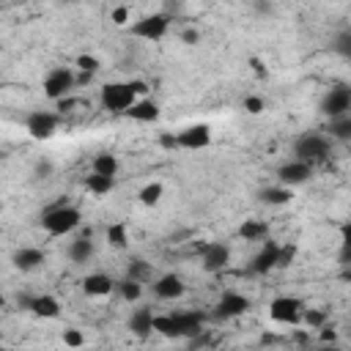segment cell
<instances>
[{
  "label": "cell",
  "mask_w": 351,
  "mask_h": 351,
  "mask_svg": "<svg viewBox=\"0 0 351 351\" xmlns=\"http://www.w3.org/2000/svg\"><path fill=\"white\" fill-rule=\"evenodd\" d=\"M80 222H82V211L66 200H58L55 206H49L41 214V228L49 236H69L80 228Z\"/></svg>",
  "instance_id": "6da1fadb"
},
{
  "label": "cell",
  "mask_w": 351,
  "mask_h": 351,
  "mask_svg": "<svg viewBox=\"0 0 351 351\" xmlns=\"http://www.w3.org/2000/svg\"><path fill=\"white\" fill-rule=\"evenodd\" d=\"M140 96L132 90L129 82H104L101 85V93H99V101H101V110L112 112V115H123Z\"/></svg>",
  "instance_id": "7a4b0ae2"
},
{
  "label": "cell",
  "mask_w": 351,
  "mask_h": 351,
  "mask_svg": "<svg viewBox=\"0 0 351 351\" xmlns=\"http://www.w3.org/2000/svg\"><path fill=\"white\" fill-rule=\"evenodd\" d=\"M332 137H326V134H318V132H304V134H299L296 140H293V156L296 159H304V162H321V159H326L329 156V151H332V143H329Z\"/></svg>",
  "instance_id": "3957f363"
},
{
  "label": "cell",
  "mask_w": 351,
  "mask_h": 351,
  "mask_svg": "<svg viewBox=\"0 0 351 351\" xmlns=\"http://www.w3.org/2000/svg\"><path fill=\"white\" fill-rule=\"evenodd\" d=\"M77 85V74L66 66H55L52 71H47L44 82H41V90H44V99L49 101H60L71 93V88Z\"/></svg>",
  "instance_id": "277c9868"
},
{
  "label": "cell",
  "mask_w": 351,
  "mask_h": 351,
  "mask_svg": "<svg viewBox=\"0 0 351 351\" xmlns=\"http://www.w3.org/2000/svg\"><path fill=\"white\" fill-rule=\"evenodd\" d=\"M167 30H170V16L167 14H145V16H140L137 22H132V27H129V33L134 36V38H143V41H162L165 36H167Z\"/></svg>",
  "instance_id": "5b68a950"
},
{
  "label": "cell",
  "mask_w": 351,
  "mask_h": 351,
  "mask_svg": "<svg viewBox=\"0 0 351 351\" xmlns=\"http://www.w3.org/2000/svg\"><path fill=\"white\" fill-rule=\"evenodd\" d=\"M302 313H304V302L299 296H274L269 302V318L274 324L296 326L302 324Z\"/></svg>",
  "instance_id": "8992f818"
},
{
  "label": "cell",
  "mask_w": 351,
  "mask_h": 351,
  "mask_svg": "<svg viewBox=\"0 0 351 351\" xmlns=\"http://www.w3.org/2000/svg\"><path fill=\"white\" fill-rule=\"evenodd\" d=\"M58 123L60 118L49 110H36L25 118V132L33 137V140H49L55 132H58Z\"/></svg>",
  "instance_id": "52a82bcc"
},
{
  "label": "cell",
  "mask_w": 351,
  "mask_h": 351,
  "mask_svg": "<svg viewBox=\"0 0 351 351\" xmlns=\"http://www.w3.org/2000/svg\"><path fill=\"white\" fill-rule=\"evenodd\" d=\"M321 112L326 118H337V115H348L351 112V88L348 85H335L326 90V96L321 99Z\"/></svg>",
  "instance_id": "ba28073f"
},
{
  "label": "cell",
  "mask_w": 351,
  "mask_h": 351,
  "mask_svg": "<svg viewBox=\"0 0 351 351\" xmlns=\"http://www.w3.org/2000/svg\"><path fill=\"white\" fill-rule=\"evenodd\" d=\"M230 263V247L222 241H211V244H200V266L208 274L222 271Z\"/></svg>",
  "instance_id": "9c48e42d"
},
{
  "label": "cell",
  "mask_w": 351,
  "mask_h": 351,
  "mask_svg": "<svg viewBox=\"0 0 351 351\" xmlns=\"http://www.w3.org/2000/svg\"><path fill=\"white\" fill-rule=\"evenodd\" d=\"M310 178H313V165L304 162V159H296L293 156L291 162H285V165L277 167V181L285 184V186H299V184H304Z\"/></svg>",
  "instance_id": "30bf717a"
},
{
  "label": "cell",
  "mask_w": 351,
  "mask_h": 351,
  "mask_svg": "<svg viewBox=\"0 0 351 351\" xmlns=\"http://www.w3.org/2000/svg\"><path fill=\"white\" fill-rule=\"evenodd\" d=\"M211 145V126L208 123H192L178 132V148L184 151H200Z\"/></svg>",
  "instance_id": "8fae6325"
},
{
  "label": "cell",
  "mask_w": 351,
  "mask_h": 351,
  "mask_svg": "<svg viewBox=\"0 0 351 351\" xmlns=\"http://www.w3.org/2000/svg\"><path fill=\"white\" fill-rule=\"evenodd\" d=\"M277 261H280V244L271 241V239H266L263 247L252 255V261H250V271H252V274H269V271L277 269Z\"/></svg>",
  "instance_id": "7c38bea8"
},
{
  "label": "cell",
  "mask_w": 351,
  "mask_h": 351,
  "mask_svg": "<svg viewBox=\"0 0 351 351\" xmlns=\"http://www.w3.org/2000/svg\"><path fill=\"white\" fill-rule=\"evenodd\" d=\"M154 293L162 299V302H176L186 293V282L176 274V271H167V274H159L154 280Z\"/></svg>",
  "instance_id": "4fadbf2b"
},
{
  "label": "cell",
  "mask_w": 351,
  "mask_h": 351,
  "mask_svg": "<svg viewBox=\"0 0 351 351\" xmlns=\"http://www.w3.org/2000/svg\"><path fill=\"white\" fill-rule=\"evenodd\" d=\"M250 310V299L239 291H222L219 302H217V318H239Z\"/></svg>",
  "instance_id": "5bb4252c"
},
{
  "label": "cell",
  "mask_w": 351,
  "mask_h": 351,
  "mask_svg": "<svg viewBox=\"0 0 351 351\" xmlns=\"http://www.w3.org/2000/svg\"><path fill=\"white\" fill-rule=\"evenodd\" d=\"M115 280L110 277V274H104V271H90V274H85L82 277V293L85 296H110L112 291H115Z\"/></svg>",
  "instance_id": "9a60e30c"
},
{
  "label": "cell",
  "mask_w": 351,
  "mask_h": 351,
  "mask_svg": "<svg viewBox=\"0 0 351 351\" xmlns=\"http://www.w3.org/2000/svg\"><path fill=\"white\" fill-rule=\"evenodd\" d=\"M11 263H14L16 271H36V269H41L47 263V252L38 250V247H22V250L14 252Z\"/></svg>",
  "instance_id": "2e32d148"
},
{
  "label": "cell",
  "mask_w": 351,
  "mask_h": 351,
  "mask_svg": "<svg viewBox=\"0 0 351 351\" xmlns=\"http://www.w3.org/2000/svg\"><path fill=\"white\" fill-rule=\"evenodd\" d=\"M126 118H132V121H137V123H154V121H159V115H162V110H159V104L154 101V99H145V96H140L126 112H123Z\"/></svg>",
  "instance_id": "e0dca14e"
},
{
  "label": "cell",
  "mask_w": 351,
  "mask_h": 351,
  "mask_svg": "<svg viewBox=\"0 0 351 351\" xmlns=\"http://www.w3.org/2000/svg\"><path fill=\"white\" fill-rule=\"evenodd\" d=\"M25 307H27L36 318H58V315H60V302H58L55 296H49V293L25 299Z\"/></svg>",
  "instance_id": "ac0fdd59"
},
{
  "label": "cell",
  "mask_w": 351,
  "mask_h": 351,
  "mask_svg": "<svg viewBox=\"0 0 351 351\" xmlns=\"http://www.w3.org/2000/svg\"><path fill=\"white\" fill-rule=\"evenodd\" d=\"M154 310L151 307H137L132 315H129V329H132V335L134 337H140V340H145L151 332H154Z\"/></svg>",
  "instance_id": "d6986e66"
},
{
  "label": "cell",
  "mask_w": 351,
  "mask_h": 351,
  "mask_svg": "<svg viewBox=\"0 0 351 351\" xmlns=\"http://www.w3.org/2000/svg\"><path fill=\"white\" fill-rule=\"evenodd\" d=\"M176 315V324H178V332L181 337H195L203 332V324H206V315L197 313V310H184V313H173Z\"/></svg>",
  "instance_id": "ffe728a7"
},
{
  "label": "cell",
  "mask_w": 351,
  "mask_h": 351,
  "mask_svg": "<svg viewBox=\"0 0 351 351\" xmlns=\"http://www.w3.org/2000/svg\"><path fill=\"white\" fill-rule=\"evenodd\" d=\"M261 203H266V206H288L291 200H293V186H285V184H274V186H266V189H261Z\"/></svg>",
  "instance_id": "44dd1931"
},
{
  "label": "cell",
  "mask_w": 351,
  "mask_h": 351,
  "mask_svg": "<svg viewBox=\"0 0 351 351\" xmlns=\"http://www.w3.org/2000/svg\"><path fill=\"white\" fill-rule=\"evenodd\" d=\"M90 258H93V241H90V230H88L69 244V261L71 263H88Z\"/></svg>",
  "instance_id": "7402d4cb"
},
{
  "label": "cell",
  "mask_w": 351,
  "mask_h": 351,
  "mask_svg": "<svg viewBox=\"0 0 351 351\" xmlns=\"http://www.w3.org/2000/svg\"><path fill=\"white\" fill-rule=\"evenodd\" d=\"M112 186H115V176H101V173H93V170H90V176H85V189L96 197L110 195Z\"/></svg>",
  "instance_id": "603a6c76"
},
{
  "label": "cell",
  "mask_w": 351,
  "mask_h": 351,
  "mask_svg": "<svg viewBox=\"0 0 351 351\" xmlns=\"http://www.w3.org/2000/svg\"><path fill=\"white\" fill-rule=\"evenodd\" d=\"M239 236L244 241H266L269 239V225L263 219H244L239 228Z\"/></svg>",
  "instance_id": "cb8c5ba5"
},
{
  "label": "cell",
  "mask_w": 351,
  "mask_h": 351,
  "mask_svg": "<svg viewBox=\"0 0 351 351\" xmlns=\"http://www.w3.org/2000/svg\"><path fill=\"white\" fill-rule=\"evenodd\" d=\"M118 167H121V162L110 151H99L93 156V162H90V170L93 173H101V176H118Z\"/></svg>",
  "instance_id": "d4e9b609"
},
{
  "label": "cell",
  "mask_w": 351,
  "mask_h": 351,
  "mask_svg": "<svg viewBox=\"0 0 351 351\" xmlns=\"http://www.w3.org/2000/svg\"><path fill=\"white\" fill-rule=\"evenodd\" d=\"M326 132H329V137L337 140V143H351V112H348V115L329 118Z\"/></svg>",
  "instance_id": "484cf974"
},
{
  "label": "cell",
  "mask_w": 351,
  "mask_h": 351,
  "mask_svg": "<svg viewBox=\"0 0 351 351\" xmlns=\"http://www.w3.org/2000/svg\"><path fill=\"white\" fill-rule=\"evenodd\" d=\"M104 239H107V244H110L112 250H126V247H129V228H126V222H112V225H107Z\"/></svg>",
  "instance_id": "4316f807"
},
{
  "label": "cell",
  "mask_w": 351,
  "mask_h": 351,
  "mask_svg": "<svg viewBox=\"0 0 351 351\" xmlns=\"http://www.w3.org/2000/svg\"><path fill=\"white\" fill-rule=\"evenodd\" d=\"M154 332H156V335H162V337H170V340H178V337H181L178 324H176V315H173V313L154 315Z\"/></svg>",
  "instance_id": "83f0119b"
},
{
  "label": "cell",
  "mask_w": 351,
  "mask_h": 351,
  "mask_svg": "<svg viewBox=\"0 0 351 351\" xmlns=\"http://www.w3.org/2000/svg\"><path fill=\"white\" fill-rule=\"evenodd\" d=\"M115 291L121 293L123 302H140V296H143V282L134 280V277H123V280L115 285Z\"/></svg>",
  "instance_id": "f1b7e54d"
},
{
  "label": "cell",
  "mask_w": 351,
  "mask_h": 351,
  "mask_svg": "<svg viewBox=\"0 0 351 351\" xmlns=\"http://www.w3.org/2000/svg\"><path fill=\"white\" fill-rule=\"evenodd\" d=\"M162 195H165V186H162L159 181H148V184L137 192V200H140L143 206H156V203L162 200Z\"/></svg>",
  "instance_id": "f546056e"
},
{
  "label": "cell",
  "mask_w": 351,
  "mask_h": 351,
  "mask_svg": "<svg viewBox=\"0 0 351 351\" xmlns=\"http://www.w3.org/2000/svg\"><path fill=\"white\" fill-rule=\"evenodd\" d=\"M337 261L343 266H351V222L340 225V255H337Z\"/></svg>",
  "instance_id": "4dcf8cb0"
},
{
  "label": "cell",
  "mask_w": 351,
  "mask_h": 351,
  "mask_svg": "<svg viewBox=\"0 0 351 351\" xmlns=\"http://www.w3.org/2000/svg\"><path fill=\"white\" fill-rule=\"evenodd\" d=\"M326 313L321 310V307H304V313H302V324L307 326V329H321V326H326Z\"/></svg>",
  "instance_id": "1f68e13d"
},
{
  "label": "cell",
  "mask_w": 351,
  "mask_h": 351,
  "mask_svg": "<svg viewBox=\"0 0 351 351\" xmlns=\"http://www.w3.org/2000/svg\"><path fill=\"white\" fill-rule=\"evenodd\" d=\"M74 69H77V71H85V74H96V71L101 69V60H99L96 55H88V52H82V55H77V60H74Z\"/></svg>",
  "instance_id": "d6a6232c"
},
{
  "label": "cell",
  "mask_w": 351,
  "mask_h": 351,
  "mask_svg": "<svg viewBox=\"0 0 351 351\" xmlns=\"http://www.w3.org/2000/svg\"><path fill=\"white\" fill-rule=\"evenodd\" d=\"M332 49H335L340 58L351 60V30H346V33H337V36H335V44H332Z\"/></svg>",
  "instance_id": "836d02e7"
},
{
  "label": "cell",
  "mask_w": 351,
  "mask_h": 351,
  "mask_svg": "<svg viewBox=\"0 0 351 351\" xmlns=\"http://www.w3.org/2000/svg\"><path fill=\"white\" fill-rule=\"evenodd\" d=\"M148 274H151V266H148L143 258H134V261L129 263V271H126V277H134V280H140V282H143Z\"/></svg>",
  "instance_id": "e575fe53"
},
{
  "label": "cell",
  "mask_w": 351,
  "mask_h": 351,
  "mask_svg": "<svg viewBox=\"0 0 351 351\" xmlns=\"http://www.w3.org/2000/svg\"><path fill=\"white\" fill-rule=\"evenodd\" d=\"M241 107H244V112H250V115H261V112L266 110V101H263L261 96H247V99L241 101Z\"/></svg>",
  "instance_id": "d590c367"
},
{
  "label": "cell",
  "mask_w": 351,
  "mask_h": 351,
  "mask_svg": "<svg viewBox=\"0 0 351 351\" xmlns=\"http://www.w3.org/2000/svg\"><path fill=\"white\" fill-rule=\"evenodd\" d=\"M293 258H296V244H280V261H277V269L291 266Z\"/></svg>",
  "instance_id": "8d00e7d4"
},
{
  "label": "cell",
  "mask_w": 351,
  "mask_h": 351,
  "mask_svg": "<svg viewBox=\"0 0 351 351\" xmlns=\"http://www.w3.org/2000/svg\"><path fill=\"white\" fill-rule=\"evenodd\" d=\"M110 22L118 25V27H123V25L129 22V8H126V5H115V8L110 11Z\"/></svg>",
  "instance_id": "74e56055"
},
{
  "label": "cell",
  "mask_w": 351,
  "mask_h": 351,
  "mask_svg": "<svg viewBox=\"0 0 351 351\" xmlns=\"http://www.w3.org/2000/svg\"><path fill=\"white\" fill-rule=\"evenodd\" d=\"M63 343L71 346V348H80V346H85V337H82L80 329H66L63 332Z\"/></svg>",
  "instance_id": "f35d334b"
},
{
  "label": "cell",
  "mask_w": 351,
  "mask_h": 351,
  "mask_svg": "<svg viewBox=\"0 0 351 351\" xmlns=\"http://www.w3.org/2000/svg\"><path fill=\"white\" fill-rule=\"evenodd\" d=\"M159 145L167 148V151H176V148H178V134H176V132H165V134H159Z\"/></svg>",
  "instance_id": "ab89813d"
},
{
  "label": "cell",
  "mask_w": 351,
  "mask_h": 351,
  "mask_svg": "<svg viewBox=\"0 0 351 351\" xmlns=\"http://www.w3.org/2000/svg\"><path fill=\"white\" fill-rule=\"evenodd\" d=\"M318 337H321V343H335L337 340V332L332 326H321L318 329Z\"/></svg>",
  "instance_id": "60d3db41"
},
{
  "label": "cell",
  "mask_w": 351,
  "mask_h": 351,
  "mask_svg": "<svg viewBox=\"0 0 351 351\" xmlns=\"http://www.w3.org/2000/svg\"><path fill=\"white\" fill-rule=\"evenodd\" d=\"M129 85H132V90L137 93V96H145L151 88H148V82L145 80H129Z\"/></svg>",
  "instance_id": "b9f144b4"
},
{
  "label": "cell",
  "mask_w": 351,
  "mask_h": 351,
  "mask_svg": "<svg viewBox=\"0 0 351 351\" xmlns=\"http://www.w3.org/2000/svg\"><path fill=\"white\" fill-rule=\"evenodd\" d=\"M181 41H184V44H197V41H200V33H197V30H184V33H181Z\"/></svg>",
  "instance_id": "7bdbcfd3"
},
{
  "label": "cell",
  "mask_w": 351,
  "mask_h": 351,
  "mask_svg": "<svg viewBox=\"0 0 351 351\" xmlns=\"http://www.w3.org/2000/svg\"><path fill=\"white\" fill-rule=\"evenodd\" d=\"M250 63H252V71H255V74H258V77H266V66H263V63H261V60H258V58H252V60H250Z\"/></svg>",
  "instance_id": "ee69618b"
},
{
  "label": "cell",
  "mask_w": 351,
  "mask_h": 351,
  "mask_svg": "<svg viewBox=\"0 0 351 351\" xmlns=\"http://www.w3.org/2000/svg\"><path fill=\"white\" fill-rule=\"evenodd\" d=\"M247 3H263V0H247Z\"/></svg>",
  "instance_id": "f6af8a7d"
}]
</instances>
